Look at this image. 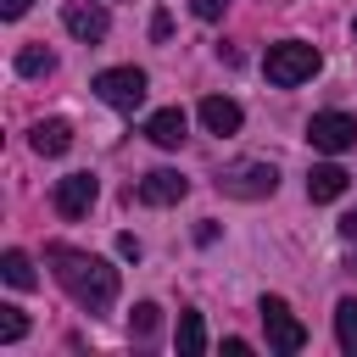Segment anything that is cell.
Here are the masks:
<instances>
[{
    "mask_svg": "<svg viewBox=\"0 0 357 357\" xmlns=\"http://www.w3.org/2000/svg\"><path fill=\"white\" fill-rule=\"evenodd\" d=\"M45 262L56 273V284L84 307V312H106L117 301V268L95 251H73V245H45Z\"/></svg>",
    "mask_w": 357,
    "mask_h": 357,
    "instance_id": "obj_1",
    "label": "cell"
},
{
    "mask_svg": "<svg viewBox=\"0 0 357 357\" xmlns=\"http://www.w3.org/2000/svg\"><path fill=\"white\" fill-rule=\"evenodd\" d=\"M318 67H324V56H318L312 45H301V39L268 45V56H262V73H268V84H279V89H296V84H307Z\"/></svg>",
    "mask_w": 357,
    "mask_h": 357,
    "instance_id": "obj_2",
    "label": "cell"
},
{
    "mask_svg": "<svg viewBox=\"0 0 357 357\" xmlns=\"http://www.w3.org/2000/svg\"><path fill=\"white\" fill-rule=\"evenodd\" d=\"M218 190L234 195V201H262V195L279 190V167L273 162H234V167L218 173Z\"/></svg>",
    "mask_w": 357,
    "mask_h": 357,
    "instance_id": "obj_3",
    "label": "cell"
},
{
    "mask_svg": "<svg viewBox=\"0 0 357 357\" xmlns=\"http://www.w3.org/2000/svg\"><path fill=\"white\" fill-rule=\"evenodd\" d=\"M262 329H268V351H279V357H296L301 346H307V329H301V318L279 301V296H262Z\"/></svg>",
    "mask_w": 357,
    "mask_h": 357,
    "instance_id": "obj_4",
    "label": "cell"
},
{
    "mask_svg": "<svg viewBox=\"0 0 357 357\" xmlns=\"http://www.w3.org/2000/svg\"><path fill=\"white\" fill-rule=\"evenodd\" d=\"M106 106H117V112H134L139 100H145V89H151V78L139 73V67H106V73H95V84H89Z\"/></svg>",
    "mask_w": 357,
    "mask_h": 357,
    "instance_id": "obj_5",
    "label": "cell"
},
{
    "mask_svg": "<svg viewBox=\"0 0 357 357\" xmlns=\"http://www.w3.org/2000/svg\"><path fill=\"white\" fill-rule=\"evenodd\" d=\"M307 139H312V151L340 156V151L357 145V117H346V112H318V117L307 123Z\"/></svg>",
    "mask_w": 357,
    "mask_h": 357,
    "instance_id": "obj_6",
    "label": "cell"
},
{
    "mask_svg": "<svg viewBox=\"0 0 357 357\" xmlns=\"http://www.w3.org/2000/svg\"><path fill=\"white\" fill-rule=\"evenodd\" d=\"M95 195H100L95 173H67V178H56V212H61L67 223H73V218H89Z\"/></svg>",
    "mask_w": 357,
    "mask_h": 357,
    "instance_id": "obj_7",
    "label": "cell"
},
{
    "mask_svg": "<svg viewBox=\"0 0 357 357\" xmlns=\"http://www.w3.org/2000/svg\"><path fill=\"white\" fill-rule=\"evenodd\" d=\"M61 22H67V33H73V39H84V45L106 39V28H112L106 6H95V0H67V6H61Z\"/></svg>",
    "mask_w": 357,
    "mask_h": 357,
    "instance_id": "obj_8",
    "label": "cell"
},
{
    "mask_svg": "<svg viewBox=\"0 0 357 357\" xmlns=\"http://www.w3.org/2000/svg\"><path fill=\"white\" fill-rule=\"evenodd\" d=\"M184 195H190V178L173 173V167H156V173H145V178L134 184V201H145V206H173V201H184Z\"/></svg>",
    "mask_w": 357,
    "mask_h": 357,
    "instance_id": "obj_9",
    "label": "cell"
},
{
    "mask_svg": "<svg viewBox=\"0 0 357 357\" xmlns=\"http://www.w3.org/2000/svg\"><path fill=\"white\" fill-rule=\"evenodd\" d=\"M184 128H190V117H184L178 106H162V112H151V117H145V139H151V145H162V151L184 145Z\"/></svg>",
    "mask_w": 357,
    "mask_h": 357,
    "instance_id": "obj_10",
    "label": "cell"
},
{
    "mask_svg": "<svg viewBox=\"0 0 357 357\" xmlns=\"http://www.w3.org/2000/svg\"><path fill=\"white\" fill-rule=\"evenodd\" d=\"M240 100H229V95H206L201 100V123H206V134H234L240 128Z\"/></svg>",
    "mask_w": 357,
    "mask_h": 357,
    "instance_id": "obj_11",
    "label": "cell"
},
{
    "mask_svg": "<svg viewBox=\"0 0 357 357\" xmlns=\"http://www.w3.org/2000/svg\"><path fill=\"white\" fill-rule=\"evenodd\" d=\"M346 184H351V173L335 167V162H318V167L307 173V195H312V201H340Z\"/></svg>",
    "mask_w": 357,
    "mask_h": 357,
    "instance_id": "obj_12",
    "label": "cell"
},
{
    "mask_svg": "<svg viewBox=\"0 0 357 357\" xmlns=\"http://www.w3.org/2000/svg\"><path fill=\"white\" fill-rule=\"evenodd\" d=\"M67 145H73V123H61V117L33 123V151H39V156H61Z\"/></svg>",
    "mask_w": 357,
    "mask_h": 357,
    "instance_id": "obj_13",
    "label": "cell"
},
{
    "mask_svg": "<svg viewBox=\"0 0 357 357\" xmlns=\"http://www.w3.org/2000/svg\"><path fill=\"white\" fill-rule=\"evenodd\" d=\"M0 273H6V284H11V290H33V284H39V273H33L28 251H6V257H0Z\"/></svg>",
    "mask_w": 357,
    "mask_h": 357,
    "instance_id": "obj_14",
    "label": "cell"
},
{
    "mask_svg": "<svg viewBox=\"0 0 357 357\" xmlns=\"http://www.w3.org/2000/svg\"><path fill=\"white\" fill-rule=\"evenodd\" d=\"M335 340H340L346 357H357V296H346V301L335 307Z\"/></svg>",
    "mask_w": 357,
    "mask_h": 357,
    "instance_id": "obj_15",
    "label": "cell"
},
{
    "mask_svg": "<svg viewBox=\"0 0 357 357\" xmlns=\"http://www.w3.org/2000/svg\"><path fill=\"white\" fill-rule=\"evenodd\" d=\"M17 73H22V78H45V73H56V50H45V45H22V50H17Z\"/></svg>",
    "mask_w": 357,
    "mask_h": 357,
    "instance_id": "obj_16",
    "label": "cell"
},
{
    "mask_svg": "<svg viewBox=\"0 0 357 357\" xmlns=\"http://www.w3.org/2000/svg\"><path fill=\"white\" fill-rule=\"evenodd\" d=\"M178 351H184V357H201V351H206V329H201V312H178Z\"/></svg>",
    "mask_w": 357,
    "mask_h": 357,
    "instance_id": "obj_17",
    "label": "cell"
},
{
    "mask_svg": "<svg viewBox=\"0 0 357 357\" xmlns=\"http://www.w3.org/2000/svg\"><path fill=\"white\" fill-rule=\"evenodd\" d=\"M28 335V318H22V307H0V346H17Z\"/></svg>",
    "mask_w": 357,
    "mask_h": 357,
    "instance_id": "obj_18",
    "label": "cell"
},
{
    "mask_svg": "<svg viewBox=\"0 0 357 357\" xmlns=\"http://www.w3.org/2000/svg\"><path fill=\"white\" fill-rule=\"evenodd\" d=\"M151 329H156V301H139V307H134V335L151 340Z\"/></svg>",
    "mask_w": 357,
    "mask_h": 357,
    "instance_id": "obj_19",
    "label": "cell"
},
{
    "mask_svg": "<svg viewBox=\"0 0 357 357\" xmlns=\"http://www.w3.org/2000/svg\"><path fill=\"white\" fill-rule=\"evenodd\" d=\"M190 11H195L201 22H218V17L229 11V0H190Z\"/></svg>",
    "mask_w": 357,
    "mask_h": 357,
    "instance_id": "obj_20",
    "label": "cell"
},
{
    "mask_svg": "<svg viewBox=\"0 0 357 357\" xmlns=\"http://www.w3.org/2000/svg\"><path fill=\"white\" fill-rule=\"evenodd\" d=\"M167 33H173V22H167V11H156L151 17V39H167Z\"/></svg>",
    "mask_w": 357,
    "mask_h": 357,
    "instance_id": "obj_21",
    "label": "cell"
},
{
    "mask_svg": "<svg viewBox=\"0 0 357 357\" xmlns=\"http://www.w3.org/2000/svg\"><path fill=\"white\" fill-rule=\"evenodd\" d=\"M340 240H346V245H357V212H346V218H340Z\"/></svg>",
    "mask_w": 357,
    "mask_h": 357,
    "instance_id": "obj_22",
    "label": "cell"
},
{
    "mask_svg": "<svg viewBox=\"0 0 357 357\" xmlns=\"http://www.w3.org/2000/svg\"><path fill=\"white\" fill-rule=\"evenodd\" d=\"M117 251H123V257H134V262H139V240H134V234H117Z\"/></svg>",
    "mask_w": 357,
    "mask_h": 357,
    "instance_id": "obj_23",
    "label": "cell"
},
{
    "mask_svg": "<svg viewBox=\"0 0 357 357\" xmlns=\"http://www.w3.org/2000/svg\"><path fill=\"white\" fill-rule=\"evenodd\" d=\"M28 6H33V0H0V17H22Z\"/></svg>",
    "mask_w": 357,
    "mask_h": 357,
    "instance_id": "obj_24",
    "label": "cell"
}]
</instances>
